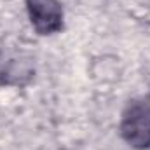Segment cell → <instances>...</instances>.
Segmentation results:
<instances>
[{
  "label": "cell",
  "mask_w": 150,
  "mask_h": 150,
  "mask_svg": "<svg viewBox=\"0 0 150 150\" xmlns=\"http://www.w3.org/2000/svg\"><path fill=\"white\" fill-rule=\"evenodd\" d=\"M26 11L40 35H52L63 28V7L58 0H26Z\"/></svg>",
  "instance_id": "cell-2"
},
{
  "label": "cell",
  "mask_w": 150,
  "mask_h": 150,
  "mask_svg": "<svg viewBox=\"0 0 150 150\" xmlns=\"http://www.w3.org/2000/svg\"><path fill=\"white\" fill-rule=\"evenodd\" d=\"M33 75V65L23 54L0 56V80L4 84H23Z\"/></svg>",
  "instance_id": "cell-3"
},
{
  "label": "cell",
  "mask_w": 150,
  "mask_h": 150,
  "mask_svg": "<svg viewBox=\"0 0 150 150\" xmlns=\"http://www.w3.org/2000/svg\"><path fill=\"white\" fill-rule=\"evenodd\" d=\"M120 134L133 149H150V103L140 100L127 105L120 119Z\"/></svg>",
  "instance_id": "cell-1"
}]
</instances>
